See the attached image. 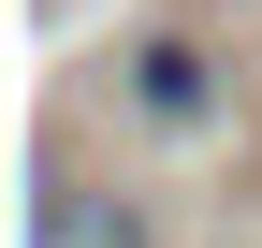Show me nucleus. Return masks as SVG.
I'll return each mask as SVG.
<instances>
[{"label": "nucleus", "mask_w": 262, "mask_h": 248, "mask_svg": "<svg viewBox=\"0 0 262 248\" xmlns=\"http://www.w3.org/2000/svg\"><path fill=\"white\" fill-rule=\"evenodd\" d=\"M29 248H146L117 190H73V175H44V204H29Z\"/></svg>", "instance_id": "nucleus-1"}, {"label": "nucleus", "mask_w": 262, "mask_h": 248, "mask_svg": "<svg viewBox=\"0 0 262 248\" xmlns=\"http://www.w3.org/2000/svg\"><path fill=\"white\" fill-rule=\"evenodd\" d=\"M131 102H146V117H204V58H189V44H146V58H131Z\"/></svg>", "instance_id": "nucleus-2"}]
</instances>
